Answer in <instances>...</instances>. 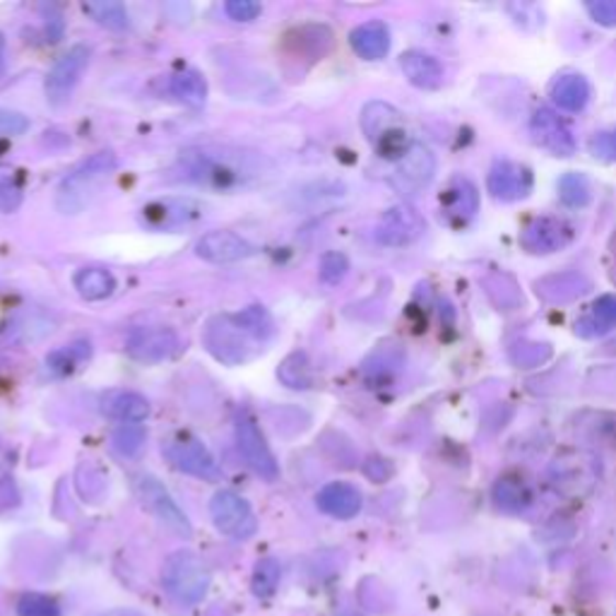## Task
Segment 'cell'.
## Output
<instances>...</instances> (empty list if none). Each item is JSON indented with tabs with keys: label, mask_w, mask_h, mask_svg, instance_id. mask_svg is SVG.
I'll list each match as a JSON object with an SVG mask.
<instances>
[{
	"label": "cell",
	"mask_w": 616,
	"mask_h": 616,
	"mask_svg": "<svg viewBox=\"0 0 616 616\" xmlns=\"http://www.w3.org/2000/svg\"><path fill=\"white\" fill-rule=\"evenodd\" d=\"M275 335V321L266 306H248L238 313L210 318L203 345L224 367H242L258 357Z\"/></svg>",
	"instance_id": "obj_1"
},
{
	"label": "cell",
	"mask_w": 616,
	"mask_h": 616,
	"mask_svg": "<svg viewBox=\"0 0 616 616\" xmlns=\"http://www.w3.org/2000/svg\"><path fill=\"white\" fill-rule=\"evenodd\" d=\"M119 167V159L109 149L97 153L90 159H85L78 169H72L66 179L60 181L56 191V208L63 215H80L90 205L97 188L107 181Z\"/></svg>",
	"instance_id": "obj_2"
},
{
	"label": "cell",
	"mask_w": 616,
	"mask_h": 616,
	"mask_svg": "<svg viewBox=\"0 0 616 616\" xmlns=\"http://www.w3.org/2000/svg\"><path fill=\"white\" fill-rule=\"evenodd\" d=\"M161 581H165L167 593L176 602H181V605H198L210 587V571L203 559L193 555V551L183 549L167 559Z\"/></svg>",
	"instance_id": "obj_3"
},
{
	"label": "cell",
	"mask_w": 616,
	"mask_h": 616,
	"mask_svg": "<svg viewBox=\"0 0 616 616\" xmlns=\"http://www.w3.org/2000/svg\"><path fill=\"white\" fill-rule=\"evenodd\" d=\"M361 131L369 143L383 157H402L407 153V133L402 123V113L385 102H369L361 111Z\"/></svg>",
	"instance_id": "obj_4"
},
{
	"label": "cell",
	"mask_w": 616,
	"mask_h": 616,
	"mask_svg": "<svg viewBox=\"0 0 616 616\" xmlns=\"http://www.w3.org/2000/svg\"><path fill=\"white\" fill-rule=\"evenodd\" d=\"M236 446L242 450L246 464L266 482H275L280 477V462L270 450L266 436H262L258 422L246 407L236 412Z\"/></svg>",
	"instance_id": "obj_5"
},
{
	"label": "cell",
	"mask_w": 616,
	"mask_h": 616,
	"mask_svg": "<svg viewBox=\"0 0 616 616\" xmlns=\"http://www.w3.org/2000/svg\"><path fill=\"white\" fill-rule=\"evenodd\" d=\"M210 515L217 530L232 539H248L258 530L256 513L244 496H238L229 489H222L210 501Z\"/></svg>",
	"instance_id": "obj_6"
},
{
	"label": "cell",
	"mask_w": 616,
	"mask_h": 616,
	"mask_svg": "<svg viewBox=\"0 0 616 616\" xmlns=\"http://www.w3.org/2000/svg\"><path fill=\"white\" fill-rule=\"evenodd\" d=\"M135 494H137V499L143 501V506L149 513H153L161 525H167L171 533L181 535V537L193 535L191 520L186 518V513L179 508V504H176L173 496L167 492V486L161 484L157 477H153V474L137 477Z\"/></svg>",
	"instance_id": "obj_7"
},
{
	"label": "cell",
	"mask_w": 616,
	"mask_h": 616,
	"mask_svg": "<svg viewBox=\"0 0 616 616\" xmlns=\"http://www.w3.org/2000/svg\"><path fill=\"white\" fill-rule=\"evenodd\" d=\"M90 56H92L90 48L78 44L68 48V52L54 63V68L48 70L44 85L48 102L56 107L68 102L70 94L75 92V87H78L82 78V72L87 70V66H90Z\"/></svg>",
	"instance_id": "obj_8"
},
{
	"label": "cell",
	"mask_w": 616,
	"mask_h": 616,
	"mask_svg": "<svg viewBox=\"0 0 616 616\" xmlns=\"http://www.w3.org/2000/svg\"><path fill=\"white\" fill-rule=\"evenodd\" d=\"M436 173V157L426 145L412 143L407 153L397 159L393 173L395 191L402 195H414L432 183Z\"/></svg>",
	"instance_id": "obj_9"
},
{
	"label": "cell",
	"mask_w": 616,
	"mask_h": 616,
	"mask_svg": "<svg viewBox=\"0 0 616 616\" xmlns=\"http://www.w3.org/2000/svg\"><path fill=\"white\" fill-rule=\"evenodd\" d=\"M575 238V229L563 220L557 217H537L525 226L520 234V246L527 254L549 256L565 248Z\"/></svg>",
	"instance_id": "obj_10"
},
{
	"label": "cell",
	"mask_w": 616,
	"mask_h": 616,
	"mask_svg": "<svg viewBox=\"0 0 616 616\" xmlns=\"http://www.w3.org/2000/svg\"><path fill=\"white\" fill-rule=\"evenodd\" d=\"M424 229L426 222L417 210L410 205H395L383 212L379 226H376V242L391 248L410 246L417 242Z\"/></svg>",
	"instance_id": "obj_11"
},
{
	"label": "cell",
	"mask_w": 616,
	"mask_h": 616,
	"mask_svg": "<svg viewBox=\"0 0 616 616\" xmlns=\"http://www.w3.org/2000/svg\"><path fill=\"white\" fill-rule=\"evenodd\" d=\"M179 349L181 339L171 328H137L125 343V351L141 363H161Z\"/></svg>",
	"instance_id": "obj_12"
},
{
	"label": "cell",
	"mask_w": 616,
	"mask_h": 616,
	"mask_svg": "<svg viewBox=\"0 0 616 616\" xmlns=\"http://www.w3.org/2000/svg\"><path fill=\"white\" fill-rule=\"evenodd\" d=\"M533 171L518 161L501 159L489 171L486 188L492 193L494 200L501 203H515V200H523L533 193Z\"/></svg>",
	"instance_id": "obj_13"
},
{
	"label": "cell",
	"mask_w": 616,
	"mask_h": 616,
	"mask_svg": "<svg viewBox=\"0 0 616 616\" xmlns=\"http://www.w3.org/2000/svg\"><path fill=\"white\" fill-rule=\"evenodd\" d=\"M167 456L173 462L176 470H181L186 474H193L198 480H217L220 468L212 452L198 441V438L183 436L179 441H173L167 448Z\"/></svg>",
	"instance_id": "obj_14"
},
{
	"label": "cell",
	"mask_w": 616,
	"mask_h": 616,
	"mask_svg": "<svg viewBox=\"0 0 616 616\" xmlns=\"http://www.w3.org/2000/svg\"><path fill=\"white\" fill-rule=\"evenodd\" d=\"M530 133H533V141L555 157H571L575 153L573 133L551 109L535 111V116L530 121Z\"/></svg>",
	"instance_id": "obj_15"
},
{
	"label": "cell",
	"mask_w": 616,
	"mask_h": 616,
	"mask_svg": "<svg viewBox=\"0 0 616 616\" xmlns=\"http://www.w3.org/2000/svg\"><path fill=\"white\" fill-rule=\"evenodd\" d=\"M254 254H256L254 244H248L246 238L234 232H208L200 236L195 244V256L208 262H217V266L246 260Z\"/></svg>",
	"instance_id": "obj_16"
},
{
	"label": "cell",
	"mask_w": 616,
	"mask_h": 616,
	"mask_svg": "<svg viewBox=\"0 0 616 616\" xmlns=\"http://www.w3.org/2000/svg\"><path fill=\"white\" fill-rule=\"evenodd\" d=\"M590 289H593V282L578 270L547 275V278L535 282L537 296L547 301V304H571V301L587 294Z\"/></svg>",
	"instance_id": "obj_17"
},
{
	"label": "cell",
	"mask_w": 616,
	"mask_h": 616,
	"mask_svg": "<svg viewBox=\"0 0 616 616\" xmlns=\"http://www.w3.org/2000/svg\"><path fill=\"white\" fill-rule=\"evenodd\" d=\"M200 208L193 203V200H181V198H167L159 200V203L147 205L143 210V220L155 226V229H179V226L193 222L198 217Z\"/></svg>",
	"instance_id": "obj_18"
},
{
	"label": "cell",
	"mask_w": 616,
	"mask_h": 616,
	"mask_svg": "<svg viewBox=\"0 0 616 616\" xmlns=\"http://www.w3.org/2000/svg\"><path fill=\"white\" fill-rule=\"evenodd\" d=\"M316 504L331 518L349 520L361 511V492L347 482H331L318 492Z\"/></svg>",
	"instance_id": "obj_19"
},
{
	"label": "cell",
	"mask_w": 616,
	"mask_h": 616,
	"mask_svg": "<svg viewBox=\"0 0 616 616\" xmlns=\"http://www.w3.org/2000/svg\"><path fill=\"white\" fill-rule=\"evenodd\" d=\"M107 417L121 424H141L149 417V402L135 391H109L99 400Z\"/></svg>",
	"instance_id": "obj_20"
},
{
	"label": "cell",
	"mask_w": 616,
	"mask_h": 616,
	"mask_svg": "<svg viewBox=\"0 0 616 616\" xmlns=\"http://www.w3.org/2000/svg\"><path fill=\"white\" fill-rule=\"evenodd\" d=\"M441 205L452 222L464 224L474 217L477 210H480V193H477V186L470 179H464V176H456L441 198Z\"/></svg>",
	"instance_id": "obj_21"
},
{
	"label": "cell",
	"mask_w": 616,
	"mask_h": 616,
	"mask_svg": "<svg viewBox=\"0 0 616 616\" xmlns=\"http://www.w3.org/2000/svg\"><path fill=\"white\" fill-rule=\"evenodd\" d=\"M349 44L363 60H381L391 52V30L381 20L363 22L349 34Z\"/></svg>",
	"instance_id": "obj_22"
},
{
	"label": "cell",
	"mask_w": 616,
	"mask_h": 616,
	"mask_svg": "<svg viewBox=\"0 0 616 616\" xmlns=\"http://www.w3.org/2000/svg\"><path fill=\"white\" fill-rule=\"evenodd\" d=\"M400 68L405 78L419 90H438L444 85V66L432 54L407 52L400 58Z\"/></svg>",
	"instance_id": "obj_23"
},
{
	"label": "cell",
	"mask_w": 616,
	"mask_h": 616,
	"mask_svg": "<svg viewBox=\"0 0 616 616\" xmlns=\"http://www.w3.org/2000/svg\"><path fill=\"white\" fill-rule=\"evenodd\" d=\"M616 328V296H600L585 316L575 323V333L581 337H602Z\"/></svg>",
	"instance_id": "obj_24"
},
{
	"label": "cell",
	"mask_w": 616,
	"mask_h": 616,
	"mask_svg": "<svg viewBox=\"0 0 616 616\" xmlns=\"http://www.w3.org/2000/svg\"><path fill=\"white\" fill-rule=\"evenodd\" d=\"M551 99L563 111H581L590 99V85L583 75H561L551 82Z\"/></svg>",
	"instance_id": "obj_25"
},
{
	"label": "cell",
	"mask_w": 616,
	"mask_h": 616,
	"mask_svg": "<svg viewBox=\"0 0 616 616\" xmlns=\"http://www.w3.org/2000/svg\"><path fill=\"white\" fill-rule=\"evenodd\" d=\"M72 284L85 301H104L116 289V278L107 268H80L75 272Z\"/></svg>",
	"instance_id": "obj_26"
},
{
	"label": "cell",
	"mask_w": 616,
	"mask_h": 616,
	"mask_svg": "<svg viewBox=\"0 0 616 616\" xmlns=\"http://www.w3.org/2000/svg\"><path fill=\"white\" fill-rule=\"evenodd\" d=\"M169 87H171V94L188 107L198 109L208 102V80L203 78V72H198L193 68L176 72Z\"/></svg>",
	"instance_id": "obj_27"
},
{
	"label": "cell",
	"mask_w": 616,
	"mask_h": 616,
	"mask_svg": "<svg viewBox=\"0 0 616 616\" xmlns=\"http://www.w3.org/2000/svg\"><path fill=\"white\" fill-rule=\"evenodd\" d=\"M90 355H92V347L90 343H85L82 339V343H72L54 349L52 355L46 357V367L56 376H70L72 371H78L87 359H90Z\"/></svg>",
	"instance_id": "obj_28"
},
{
	"label": "cell",
	"mask_w": 616,
	"mask_h": 616,
	"mask_svg": "<svg viewBox=\"0 0 616 616\" xmlns=\"http://www.w3.org/2000/svg\"><path fill=\"white\" fill-rule=\"evenodd\" d=\"M278 379L282 381V385L292 388V391H306L311 388V363L306 351H292L287 355L278 369Z\"/></svg>",
	"instance_id": "obj_29"
},
{
	"label": "cell",
	"mask_w": 616,
	"mask_h": 616,
	"mask_svg": "<svg viewBox=\"0 0 616 616\" xmlns=\"http://www.w3.org/2000/svg\"><path fill=\"white\" fill-rule=\"evenodd\" d=\"M494 501L499 508L518 513L530 506V492H527V486L520 480H515V477H504V480H499L494 486Z\"/></svg>",
	"instance_id": "obj_30"
},
{
	"label": "cell",
	"mask_w": 616,
	"mask_h": 616,
	"mask_svg": "<svg viewBox=\"0 0 616 616\" xmlns=\"http://www.w3.org/2000/svg\"><path fill=\"white\" fill-rule=\"evenodd\" d=\"M484 289L489 299L494 301V306H499L501 311H513L523 304L520 289L508 275H489L484 280Z\"/></svg>",
	"instance_id": "obj_31"
},
{
	"label": "cell",
	"mask_w": 616,
	"mask_h": 616,
	"mask_svg": "<svg viewBox=\"0 0 616 616\" xmlns=\"http://www.w3.org/2000/svg\"><path fill=\"white\" fill-rule=\"evenodd\" d=\"M24 198L22 176L8 165H0V215H10V212L20 210Z\"/></svg>",
	"instance_id": "obj_32"
},
{
	"label": "cell",
	"mask_w": 616,
	"mask_h": 616,
	"mask_svg": "<svg viewBox=\"0 0 616 616\" xmlns=\"http://www.w3.org/2000/svg\"><path fill=\"white\" fill-rule=\"evenodd\" d=\"M82 10L109 30H125L131 22L128 10L119 0H97V3H85Z\"/></svg>",
	"instance_id": "obj_33"
},
{
	"label": "cell",
	"mask_w": 616,
	"mask_h": 616,
	"mask_svg": "<svg viewBox=\"0 0 616 616\" xmlns=\"http://www.w3.org/2000/svg\"><path fill=\"white\" fill-rule=\"evenodd\" d=\"M559 195L569 208H583L593 198V188L583 173H565L559 181Z\"/></svg>",
	"instance_id": "obj_34"
},
{
	"label": "cell",
	"mask_w": 616,
	"mask_h": 616,
	"mask_svg": "<svg viewBox=\"0 0 616 616\" xmlns=\"http://www.w3.org/2000/svg\"><path fill=\"white\" fill-rule=\"evenodd\" d=\"M280 575H282V569H280L278 559H270V557L260 559L256 563L254 581H250V585H254V593L258 597H270L280 585Z\"/></svg>",
	"instance_id": "obj_35"
},
{
	"label": "cell",
	"mask_w": 616,
	"mask_h": 616,
	"mask_svg": "<svg viewBox=\"0 0 616 616\" xmlns=\"http://www.w3.org/2000/svg\"><path fill=\"white\" fill-rule=\"evenodd\" d=\"M551 357V347L547 343H533V339H520L511 349L513 363H518L520 369H535L539 363H545Z\"/></svg>",
	"instance_id": "obj_36"
},
{
	"label": "cell",
	"mask_w": 616,
	"mask_h": 616,
	"mask_svg": "<svg viewBox=\"0 0 616 616\" xmlns=\"http://www.w3.org/2000/svg\"><path fill=\"white\" fill-rule=\"evenodd\" d=\"M143 444H145V429L141 424H121L116 434H113V448H116L123 458L137 456Z\"/></svg>",
	"instance_id": "obj_37"
},
{
	"label": "cell",
	"mask_w": 616,
	"mask_h": 616,
	"mask_svg": "<svg viewBox=\"0 0 616 616\" xmlns=\"http://www.w3.org/2000/svg\"><path fill=\"white\" fill-rule=\"evenodd\" d=\"M349 272V260L345 254L339 250H328V254L321 256V266H318V278L323 284H339Z\"/></svg>",
	"instance_id": "obj_38"
},
{
	"label": "cell",
	"mask_w": 616,
	"mask_h": 616,
	"mask_svg": "<svg viewBox=\"0 0 616 616\" xmlns=\"http://www.w3.org/2000/svg\"><path fill=\"white\" fill-rule=\"evenodd\" d=\"M18 616H63V612L54 597L30 593L20 597Z\"/></svg>",
	"instance_id": "obj_39"
},
{
	"label": "cell",
	"mask_w": 616,
	"mask_h": 616,
	"mask_svg": "<svg viewBox=\"0 0 616 616\" xmlns=\"http://www.w3.org/2000/svg\"><path fill=\"white\" fill-rule=\"evenodd\" d=\"M402 367V351L395 347L379 349L376 355L367 361V373L373 379H383V376L395 373V369Z\"/></svg>",
	"instance_id": "obj_40"
},
{
	"label": "cell",
	"mask_w": 616,
	"mask_h": 616,
	"mask_svg": "<svg viewBox=\"0 0 616 616\" xmlns=\"http://www.w3.org/2000/svg\"><path fill=\"white\" fill-rule=\"evenodd\" d=\"M226 15L236 22H250L260 15V5L254 3V0H229V3L224 5Z\"/></svg>",
	"instance_id": "obj_41"
},
{
	"label": "cell",
	"mask_w": 616,
	"mask_h": 616,
	"mask_svg": "<svg viewBox=\"0 0 616 616\" xmlns=\"http://www.w3.org/2000/svg\"><path fill=\"white\" fill-rule=\"evenodd\" d=\"M587 12L602 27H616V0H597L587 3Z\"/></svg>",
	"instance_id": "obj_42"
},
{
	"label": "cell",
	"mask_w": 616,
	"mask_h": 616,
	"mask_svg": "<svg viewBox=\"0 0 616 616\" xmlns=\"http://www.w3.org/2000/svg\"><path fill=\"white\" fill-rule=\"evenodd\" d=\"M30 128V121L18 111L0 109V135H22Z\"/></svg>",
	"instance_id": "obj_43"
},
{
	"label": "cell",
	"mask_w": 616,
	"mask_h": 616,
	"mask_svg": "<svg viewBox=\"0 0 616 616\" xmlns=\"http://www.w3.org/2000/svg\"><path fill=\"white\" fill-rule=\"evenodd\" d=\"M590 149L597 159L605 161H614L616 159V131L609 133H600L593 143H590Z\"/></svg>",
	"instance_id": "obj_44"
},
{
	"label": "cell",
	"mask_w": 616,
	"mask_h": 616,
	"mask_svg": "<svg viewBox=\"0 0 616 616\" xmlns=\"http://www.w3.org/2000/svg\"><path fill=\"white\" fill-rule=\"evenodd\" d=\"M363 472H367V477H371L373 482H385L388 477L393 474V468L391 462L383 458H371L367 464H363Z\"/></svg>",
	"instance_id": "obj_45"
},
{
	"label": "cell",
	"mask_w": 616,
	"mask_h": 616,
	"mask_svg": "<svg viewBox=\"0 0 616 616\" xmlns=\"http://www.w3.org/2000/svg\"><path fill=\"white\" fill-rule=\"evenodd\" d=\"M8 470H10L8 450H5V446H3V444H0V480H3V477L8 474Z\"/></svg>",
	"instance_id": "obj_46"
},
{
	"label": "cell",
	"mask_w": 616,
	"mask_h": 616,
	"mask_svg": "<svg viewBox=\"0 0 616 616\" xmlns=\"http://www.w3.org/2000/svg\"><path fill=\"white\" fill-rule=\"evenodd\" d=\"M3 63H5V36L0 32V70H3Z\"/></svg>",
	"instance_id": "obj_47"
}]
</instances>
